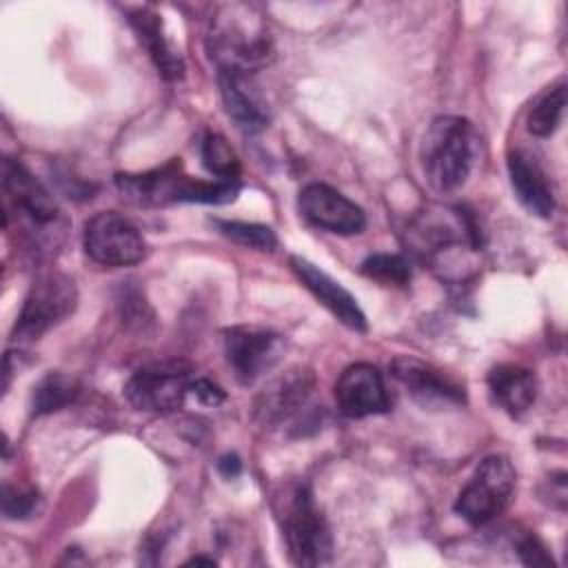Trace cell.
<instances>
[{"instance_id": "obj_1", "label": "cell", "mask_w": 568, "mask_h": 568, "mask_svg": "<svg viewBox=\"0 0 568 568\" xmlns=\"http://www.w3.org/2000/svg\"><path fill=\"white\" fill-rule=\"evenodd\" d=\"M206 53L217 71L255 73L275 60V42L255 4L229 2L211 18Z\"/></svg>"}, {"instance_id": "obj_2", "label": "cell", "mask_w": 568, "mask_h": 568, "mask_svg": "<svg viewBox=\"0 0 568 568\" xmlns=\"http://www.w3.org/2000/svg\"><path fill=\"white\" fill-rule=\"evenodd\" d=\"M115 186L122 200L135 206H164L175 202L229 204L240 193V182H206L184 175L180 160H171L144 173H118Z\"/></svg>"}, {"instance_id": "obj_3", "label": "cell", "mask_w": 568, "mask_h": 568, "mask_svg": "<svg viewBox=\"0 0 568 568\" xmlns=\"http://www.w3.org/2000/svg\"><path fill=\"white\" fill-rule=\"evenodd\" d=\"M477 158V135L462 115L435 118L419 144V162L426 182L437 193L462 189Z\"/></svg>"}, {"instance_id": "obj_4", "label": "cell", "mask_w": 568, "mask_h": 568, "mask_svg": "<svg viewBox=\"0 0 568 568\" xmlns=\"http://www.w3.org/2000/svg\"><path fill=\"white\" fill-rule=\"evenodd\" d=\"M406 240L413 253L430 266H448L457 253L477 251L481 246L479 229L473 215L464 209L430 206L422 211L406 229Z\"/></svg>"}, {"instance_id": "obj_5", "label": "cell", "mask_w": 568, "mask_h": 568, "mask_svg": "<svg viewBox=\"0 0 568 568\" xmlns=\"http://www.w3.org/2000/svg\"><path fill=\"white\" fill-rule=\"evenodd\" d=\"M288 557L295 566H320L333 557V535L306 484H295L280 508Z\"/></svg>"}, {"instance_id": "obj_6", "label": "cell", "mask_w": 568, "mask_h": 568, "mask_svg": "<svg viewBox=\"0 0 568 568\" xmlns=\"http://www.w3.org/2000/svg\"><path fill=\"white\" fill-rule=\"evenodd\" d=\"M78 304L75 282L60 273L47 271L36 277L18 313L11 339L18 344H31L40 339L49 328L67 320Z\"/></svg>"}, {"instance_id": "obj_7", "label": "cell", "mask_w": 568, "mask_h": 568, "mask_svg": "<svg viewBox=\"0 0 568 568\" xmlns=\"http://www.w3.org/2000/svg\"><path fill=\"white\" fill-rule=\"evenodd\" d=\"M517 473L508 457L488 455L455 499V513L470 526H486L501 515L515 493Z\"/></svg>"}, {"instance_id": "obj_8", "label": "cell", "mask_w": 568, "mask_h": 568, "mask_svg": "<svg viewBox=\"0 0 568 568\" xmlns=\"http://www.w3.org/2000/svg\"><path fill=\"white\" fill-rule=\"evenodd\" d=\"M84 253L102 266H131L144 260L146 242L140 229L118 211H100L87 220Z\"/></svg>"}, {"instance_id": "obj_9", "label": "cell", "mask_w": 568, "mask_h": 568, "mask_svg": "<svg viewBox=\"0 0 568 568\" xmlns=\"http://www.w3.org/2000/svg\"><path fill=\"white\" fill-rule=\"evenodd\" d=\"M193 368L184 362H155L138 368L124 384V397L138 410L171 413L189 395Z\"/></svg>"}, {"instance_id": "obj_10", "label": "cell", "mask_w": 568, "mask_h": 568, "mask_svg": "<svg viewBox=\"0 0 568 568\" xmlns=\"http://www.w3.org/2000/svg\"><path fill=\"white\" fill-rule=\"evenodd\" d=\"M224 355L237 382L248 386L282 359L284 337L260 326H233L224 331Z\"/></svg>"}, {"instance_id": "obj_11", "label": "cell", "mask_w": 568, "mask_h": 568, "mask_svg": "<svg viewBox=\"0 0 568 568\" xmlns=\"http://www.w3.org/2000/svg\"><path fill=\"white\" fill-rule=\"evenodd\" d=\"M315 386V375L306 366H293L271 379L253 402V417L257 424L275 428L297 419L306 408Z\"/></svg>"}, {"instance_id": "obj_12", "label": "cell", "mask_w": 568, "mask_h": 568, "mask_svg": "<svg viewBox=\"0 0 568 568\" xmlns=\"http://www.w3.org/2000/svg\"><path fill=\"white\" fill-rule=\"evenodd\" d=\"M297 209L308 224L328 233L357 235L366 229L364 209L322 182H311L300 191Z\"/></svg>"}, {"instance_id": "obj_13", "label": "cell", "mask_w": 568, "mask_h": 568, "mask_svg": "<svg viewBox=\"0 0 568 568\" xmlns=\"http://www.w3.org/2000/svg\"><path fill=\"white\" fill-rule=\"evenodd\" d=\"M390 373L406 388L410 399L422 408L442 410L450 406H462L466 402V390L462 384L417 357H395L390 364Z\"/></svg>"}, {"instance_id": "obj_14", "label": "cell", "mask_w": 568, "mask_h": 568, "mask_svg": "<svg viewBox=\"0 0 568 568\" xmlns=\"http://www.w3.org/2000/svg\"><path fill=\"white\" fill-rule=\"evenodd\" d=\"M2 189L11 206L29 222V226L49 229L60 220V206L49 189L16 158L2 160Z\"/></svg>"}, {"instance_id": "obj_15", "label": "cell", "mask_w": 568, "mask_h": 568, "mask_svg": "<svg viewBox=\"0 0 568 568\" xmlns=\"http://www.w3.org/2000/svg\"><path fill=\"white\" fill-rule=\"evenodd\" d=\"M335 402L346 417H368L388 413L390 399L382 373L366 362L346 366L335 382Z\"/></svg>"}, {"instance_id": "obj_16", "label": "cell", "mask_w": 568, "mask_h": 568, "mask_svg": "<svg viewBox=\"0 0 568 568\" xmlns=\"http://www.w3.org/2000/svg\"><path fill=\"white\" fill-rule=\"evenodd\" d=\"M217 84L224 111L240 131L255 135L268 126L271 111L253 73L217 71Z\"/></svg>"}, {"instance_id": "obj_17", "label": "cell", "mask_w": 568, "mask_h": 568, "mask_svg": "<svg viewBox=\"0 0 568 568\" xmlns=\"http://www.w3.org/2000/svg\"><path fill=\"white\" fill-rule=\"evenodd\" d=\"M291 268L297 275V280L313 293V297L324 308H328L346 328L355 333H364L368 328L366 315L359 308L357 300L317 264L302 255H291Z\"/></svg>"}, {"instance_id": "obj_18", "label": "cell", "mask_w": 568, "mask_h": 568, "mask_svg": "<svg viewBox=\"0 0 568 568\" xmlns=\"http://www.w3.org/2000/svg\"><path fill=\"white\" fill-rule=\"evenodd\" d=\"M508 175H510V186L521 202V206L541 217L548 220L555 213V193L548 184V178L539 162L528 153V151H513L508 155Z\"/></svg>"}, {"instance_id": "obj_19", "label": "cell", "mask_w": 568, "mask_h": 568, "mask_svg": "<svg viewBox=\"0 0 568 568\" xmlns=\"http://www.w3.org/2000/svg\"><path fill=\"white\" fill-rule=\"evenodd\" d=\"M131 29L135 31L140 44L146 49L149 58L153 60L158 73L169 80H182L184 78V60L180 51L171 44V40L164 33L162 18L151 9H133L126 13Z\"/></svg>"}, {"instance_id": "obj_20", "label": "cell", "mask_w": 568, "mask_h": 568, "mask_svg": "<svg viewBox=\"0 0 568 568\" xmlns=\"http://www.w3.org/2000/svg\"><path fill=\"white\" fill-rule=\"evenodd\" d=\"M486 382L493 402L513 417H521L535 404L537 377L532 371L524 366L499 364L490 368Z\"/></svg>"}, {"instance_id": "obj_21", "label": "cell", "mask_w": 568, "mask_h": 568, "mask_svg": "<svg viewBox=\"0 0 568 568\" xmlns=\"http://www.w3.org/2000/svg\"><path fill=\"white\" fill-rule=\"evenodd\" d=\"M80 395V384L60 373V371H51L47 373L31 393V413L33 415H49L55 410H62L64 406L73 404Z\"/></svg>"}, {"instance_id": "obj_22", "label": "cell", "mask_w": 568, "mask_h": 568, "mask_svg": "<svg viewBox=\"0 0 568 568\" xmlns=\"http://www.w3.org/2000/svg\"><path fill=\"white\" fill-rule=\"evenodd\" d=\"M564 109H566V84L559 82L557 87L548 89L530 109L526 120L528 133L537 138H550L561 124Z\"/></svg>"}, {"instance_id": "obj_23", "label": "cell", "mask_w": 568, "mask_h": 568, "mask_svg": "<svg viewBox=\"0 0 568 568\" xmlns=\"http://www.w3.org/2000/svg\"><path fill=\"white\" fill-rule=\"evenodd\" d=\"M200 158L202 166L215 175L220 182H237L240 178V160L231 144L220 133H204L200 142Z\"/></svg>"}, {"instance_id": "obj_24", "label": "cell", "mask_w": 568, "mask_h": 568, "mask_svg": "<svg viewBox=\"0 0 568 568\" xmlns=\"http://www.w3.org/2000/svg\"><path fill=\"white\" fill-rule=\"evenodd\" d=\"M220 235L229 237L231 242H237L248 248L257 251H273L277 246V237L271 226L257 224V222H237V220H211Z\"/></svg>"}, {"instance_id": "obj_25", "label": "cell", "mask_w": 568, "mask_h": 568, "mask_svg": "<svg viewBox=\"0 0 568 568\" xmlns=\"http://www.w3.org/2000/svg\"><path fill=\"white\" fill-rule=\"evenodd\" d=\"M359 271L371 280L393 286H406L413 277L410 262L399 253H371L362 262Z\"/></svg>"}, {"instance_id": "obj_26", "label": "cell", "mask_w": 568, "mask_h": 568, "mask_svg": "<svg viewBox=\"0 0 568 568\" xmlns=\"http://www.w3.org/2000/svg\"><path fill=\"white\" fill-rule=\"evenodd\" d=\"M42 497L36 488H18L4 484L2 488V513L7 519H27L38 513Z\"/></svg>"}, {"instance_id": "obj_27", "label": "cell", "mask_w": 568, "mask_h": 568, "mask_svg": "<svg viewBox=\"0 0 568 568\" xmlns=\"http://www.w3.org/2000/svg\"><path fill=\"white\" fill-rule=\"evenodd\" d=\"M515 550L526 566H552V557L548 555L541 539L532 532L519 535L515 541Z\"/></svg>"}, {"instance_id": "obj_28", "label": "cell", "mask_w": 568, "mask_h": 568, "mask_svg": "<svg viewBox=\"0 0 568 568\" xmlns=\"http://www.w3.org/2000/svg\"><path fill=\"white\" fill-rule=\"evenodd\" d=\"M189 393L200 402V404H204V406H220L222 402H224V390L217 386V384H213L211 379H206V377H195V379H191V384H189Z\"/></svg>"}, {"instance_id": "obj_29", "label": "cell", "mask_w": 568, "mask_h": 568, "mask_svg": "<svg viewBox=\"0 0 568 568\" xmlns=\"http://www.w3.org/2000/svg\"><path fill=\"white\" fill-rule=\"evenodd\" d=\"M217 470H220L222 477L235 479L242 473V462H240V457L235 453H226V455H222L217 459Z\"/></svg>"}, {"instance_id": "obj_30", "label": "cell", "mask_w": 568, "mask_h": 568, "mask_svg": "<svg viewBox=\"0 0 568 568\" xmlns=\"http://www.w3.org/2000/svg\"><path fill=\"white\" fill-rule=\"evenodd\" d=\"M191 564H204V566H215V559L213 557H191L189 561H186V566H191Z\"/></svg>"}]
</instances>
